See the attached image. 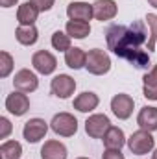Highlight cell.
<instances>
[{
  "label": "cell",
  "mask_w": 157,
  "mask_h": 159,
  "mask_svg": "<svg viewBox=\"0 0 157 159\" xmlns=\"http://www.w3.org/2000/svg\"><path fill=\"white\" fill-rule=\"evenodd\" d=\"M46 131H48V124L43 119H39V117L30 119L24 124V128H22L24 139H26L28 143H32V144H35V143H39L41 139H44Z\"/></svg>",
  "instance_id": "obj_10"
},
{
  "label": "cell",
  "mask_w": 157,
  "mask_h": 159,
  "mask_svg": "<svg viewBox=\"0 0 157 159\" xmlns=\"http://www.w3.org/2000/svg\"><path fill=\"white\" fill-rule=\"evenodd\" d=\"M85 69L94 74V76H104L111 70V57L105 50H100V48H92L87 52V63H85Z\"/></svg>",
  "instance_id": "obj_2"
},
{
  "label": "cell",
  "mask_w": 157,
  "mask_h": 159,
  "mask_svg": "<svg viewBox=\"0 0 157 159\" xmlns=\"http://www.w3.org/2000/svg\"><path fill=\"white\" fill-rule=\"evenodd\" d=\"M11 129H13L11 122L6 119V117H0V139H7L9 133H11Z\"/></svg>",
  "instance_id": "obj_27"
},
{
  "label": "cell",
  "mask_w": 157,
  "mask_h": 159,
  "mask_svg": "<svg viewBox=\"0 0 157 159\" xmlns=\"http://www.w3.org/2000/svg\"><path fill=\"white\" fill-rule=\"evenodd\" d=\"M41 159H67V146L59 141H46L41 148Z\"/></svg>",
  "instance_id": "obj_16"
},
{
  "label": "cell",
  "mask_w": 157,
  "mask_h": 159,
  "mask_svg": "<svg viewBox=\"0 0 157 159\" xmlns=\"http://www.w3.org/2000/svg\"><path fill=\"white\" fill-rule=\"evenodd\" d=\"M50 91L54 96L61 98V100H67L74 94L76 91V80L69 74H57L54 76L52 83H50Z\"/></svg>",
  "instance_id": "obj_5"
},
{
  "label": "cell",
  "mask_w": 157,
  "mask_h": 159,
  "mask_svg": "<svg viewBox=\"0 0 157 159\" xmlns=\"http://www.w3.org/2000/svg\"><path fill=\"white\" fill-rule=\"evenodd\" d=\"M102 141H104V146H105V148H113V150H120V148L128 143L124 131H122L120 128H117V126H111V128L107 129V133L102 137Z\"/></svg>",
  "instance_id": "obj_18"
},
{
  "label": "cell",
  "mask_w": 157,
  "mask_h": 159,
  "mask_svg": "<svg viewBox=\"0 0 157 159\" xmlns=\"http://www.w3.org/2000/svg\"><path fill=\"white\" fill-rule=\"evenodd\" d=\"M13 87L20 93H34L39 87V78L28 69H20L13 78Z\"/></svg>",
  "instance_id": "obj_11"
},
{
  "label": "cell",
  "mask_w": 157,
  "mask_h": 159,
  "mask_svg": "<svg viewBox=\"0 0 157 159\" xmlns=\"http://www.w3.org/2000/svg\"><path fill=\"white\" fill-rule=\"evenodd\" d=\"M128 148L133 156H144L148 152L154 150L155 146V139L152 135V131H146V129H139L135 133H131V137L128 139Z\"/></svg>",
  "instance_id": "obj_3"
},
{
  "label": "cell",
  "mask_w": 157,
  "mask_h": 159,
  "mask_svg": "<svg viewBox=\"0 0 157 159\" xmlns=\"http://www.w3.org/2000/svg\"><path fill=\"white\" fill-rule=\"evenodd\" d=\"M19 0H0V6L2 7H13Z\"/></svg>",
  "instance_id": "obj_30"
},
{
  "label": "cell",
  "mask_w": 157,
  "mask_h": 159,
  "mask_svg": "<svg viewBox=\"0 0 157 159\" xmlns=\"http://www.w3.org/2000/svg\"><path fill=\"white\" fill-rule=\"evenodd\" d=\"M70 35L69 34H65V32H54L52 34V46L56 48V50H59V52H67V50H70L72 46H70Z\"/></svg>",
  "instance_id": "obj_24"
},
{
  "label": "cell",
  "mask_w": 157,
  "mask_h": 159,
  "mask_svg": "<svg viewBox=\"0 0 157 159\" xmlns=\"http://www.w3.org/2000/svg\"><path fill=\"white\" fill-rule=\"evenodd\" d=\"M146 24L150 28V39H148V50H155L157 46V15L148 13L146 15Z\"/></svg>",
  "instance_id": "obj_25"
},
{
  "label": "cell",
  "mask_w": 157,
  "mask_h": 159,
  "mask_svg": "<svg viewBox=\"0 0 157 159\" xmlns=\"http://www.w3.org/2000/svg\"><path fill=\"white\" fill-rule=\"evenodd\" d=\"M32 65H34V69L43 74V76H48V74H52L56 69H57V59H56V56L52 54V52H48V50H37L34 56H32Z\"/></svg>",
  "instance_id": "obj_7"
},
{
  "label": "cell",
  "mask_w": 157,
  "mask_h": 159,
  "mask_svg": "<svg viewBox=\"0 0 157 159\" xmlns=\"http://www.w3.org/2000/svg\"><path fill=\"white\" fill-rule=\"evenodd\" d=\"M67 15H69L70 20H85V22H89L94 17V11H92V6L87 4V2H70L67 6Z\"/></svg>",
  "instance_id": "obj_13"
},
{
  "label": "cell",
  "mask_w": 157,
  "mask_h": 159,
  "mask_svg": "<svg viewBox=\"0 0 157 159\" xmlns=\"http://www.w3.org/2000/svg\"><path fill=\"white\" fill-rule=\"evenodd\" d=\"M142 93L148 100H157V65L150 69V72L144 74L142 78Z\"/></svg>",
  "instance_id": "obj_21"
},
{
  "label": "cell",
  "mask_w": 157,
  "mask_h": 159,
  "mask_svg": "<svg viewBox=\"0 0 157 159\" xmlns=\"http://www.w3.org/2000/svg\"><path fill=\"white\" fill-rule=\"evenodd\" d=\"M13 65H15V61L9 52H6V50L0 52V78H7L13 70Z\"/></svg>",
  "instance_id": "obj_26"
},
{
  "label": "cell",
  "mask_w": 157,
  "mask_h": 159,
  "mask_svg": "<svg viewBox=\"0 0 157 159\" xmlns=\"http://www.w3.org/2000/svg\"><path fill=\"white\" fill-rule=\"evenodd\" d=\"M22 144L19 141H4L0 146V159H20Z\"/></svg>",
  "instance_id": "obj_23"
},
{
  "label": "cell",
  "mask_w": 157,
  "mask_h": 159,
  "mask_svg": "<svg viewBox=\"0 0 157 159\" xmlns=\"http://www.w3.org/2000/svg\"><path fill=\"white\" fill-rule=\"evenodd\" d=\"M109 128H111V122L107 115H102V113H94L85 120V131L91 139H102Z\"/></svg>",
  "instance_id": "obj_6"
},
{
  "label": "cell",
  "mask_w": 157,
  "mask_h": 159,
  "mask_svg": "<svg viewBox=\"0 0 157 159\" xmlns=\"http://www.w3.org/2000/svg\"><path fill=\"white\" fill-rule=\"evenodd\" d=\"M65 63L69 69H74V70H79L85 67L87 63V52H83L78 46H72L70 50L65 52Z\"/></svg>",
  "instance_id": "obj_19"
},
{
  "label": "cell",
  "mask_w": 157,
  "mask_h": 159,
  "mask_svg": "<svg viewBox=\"0 0 157 159\" xmlns=\"http://www.w3.org/2000/svg\"><path fill=\"white\" fill-rule=\"evenodd\" d=\"M98 104H100L98 94L92 93V91H85V93H81V94H78L74 98V104L72 106H74V109L79 111V113H91L92 109L98 107Z\"/></svg>",
  "instance_id": "obj_14"
},
{
  "label": "cell",
  "mask_w": 157,
  "mask_h": 159,
  "mask_svg": "<svg viewBox=\"0 0 157 159\" xmlns=\"http://www.w3.org/2000/svg\"><path fill=\"white\" fill-rule=\"evenodd\" d=\"M50 128L56 135L59 137H72L76 131H78V120L74 115L70 113H57L54 115V119L50 122Z\"/></svg>",
  "instance_id": "obj_4"
},
{
  "label": "cell",
  "mask_w": 157,
  "mask_h": 159,
  "mask_svg": "<svg viewBox=\"0 0 157 159\" xmlns=\"http://www.w3.org/2000/svg\"><path fill=\"white\" fill-rule=\"evenodd\" d=\"M65 28H67V34L74 39H85L91 34V24L85 20H69Z\"/></svg>",
  "instance_id": "obj_22"
},
{
  "label": "cell",
  "mask_w": 157,
  "mask_h": 159,
  "mask_svg": "<svg viewBox=\"0 0 157 159\" xmlns=\"http://www.w3.org/2000/svg\"><path fill=\"white\" fill-rule=\"evenodd\" d=\"M37 9H39V13L43 11H50L52 7H54V4H56V0H30Z\"/></svg>",
  "instance_id": "obj_28"
},
{
  "label": "cell",
  "mask_w": 157,
  "mask_h": 159,
  "mask_svg": "<svg viewBox=\"0 0 157 159\" xmlns=\"http://www.w3.org/2000/svg\"><path fill=\"white\" fill-rule=\"evenodd\" d=\"M148 4H150L152 7H155V9H157V0H148Z\"/></svg>",
  "instance_id": "obj_31"
},
{
  "label": "cell",
  "mask_w": 157,
  "mask_h": 159,
  "mask_svg": "<svg viewBox=\"0 0 157 159\" xmlns=\"http://www.w3.org/2000/svg\"><path fill=\"white\" fill-rule=\"evenodd\" d=\"M102 159H126L120 150H113V148H105V152L102 154Z\"/></svg>",
  "instance_id": "obj_29"
},
{
  "label": "cell",
  "mask_w": 157,
  "mask_h": 159,
  "mask_svg": "<svg viewBox=\"0 0 157 159\" xmlns=\"http://www.w3.org/2000/svg\"><path fill=\"white\" fill-rule=\"evenodd\" d=\"M37 17H39V9H37L30 0L24 2V4H20L19 9H17V20H19V24H22V26H32V24H35Z\"/></svg>",
  "instance_id": "obj_17"
},
{
  "label": "cell",
  "mask_w": 157,
  "mask_h": 159,
  "mask_svg": "<svg viewBox=\"0 0 157 159\" xmlns=\"http://www.w3.org/2000/svg\"><path fill=\"white\" fill-rule=\"evenodd\" d=\"M6 109L15 115V117H22L28 113L30 109V98L26 96V93H20V91H13L11 94H7L6 98Z\"/></svg>",
  "instance_id": "obj_9"
},
{
  "label": "cell",
  "mask_w": 157,
  "mask_h": 159,
  "mask_svg": "<svg viewBox=\"0 0 157 159\" xmlns=\"http://www.w3.org/2000/svg\"><path fill=\"white\" fill-rule=\"evenodd\" d=\"M152 159H157V148L154 150V154H152Z\"/></svg>",
  "instance_id": "obj_32"
},
{
  "label": "cell",
  "mask_w": 157,
  "mask_h": 159,
  "mask_svg": "<svg viewBox=\"0 0 157 159\" xmlns=\"http://www.w3.org/2000/svg\"><path fill=\"white\" fill-rule=\"evenodd\" d=\"M107 48L122 59H126L135 69H148L150 54L141 48L146 41V28L142 20H133L129 26L126 24H111L105 30Z\"/></svg>",
  "instance_id": "obj_1"
},
{
  "label": "cell",
  "mask_w": 157,
  "mask_h": 159,
  "mask_svg": "<svg viewBox=\"0 0 157 159\" xmlns=\"http://www.w3.org/2000/svg\"><path fill=\"white\" fill-rule=\"evenodd\" d=\"M133 107H135V100L126 93H118L111 98V111L120 120L129 119L133 113Z\"/></svg>",
  "instance_id": "obj_8"
},
{
  "label": "cell",
  "mask_w": 157,
  "mask_h": 159,
  "mask_svg": "<svg viewBox=\"0 0 157 159\" xmlns=\"http://www.w3.org/2000/svg\"><path fill=\"white\" fill-rule=\"evenodd\" d=\"M78 159H89V157H78Z\"/></svg>",
  "instance_id": "obj_33"
},
{
  "label": "cell",
  "mask_w": 157,
  "mask_h": 159,
  "mask_svg": "<svg viewBox=\"0 0 157 159\" xmlns=\"http://www.w3.org/2000/svg\"><path fill=\"white\" fill-rule=\"evenodd\" d=\"M137 124L141 129L146 131H155L157 129V107L154 106H144L139 115H137Z\"/></svg>",
  "instance_id": "obj_15"
},
{
  "label": "cell",
  "mask_w": 157,
  "mask_h": 159,
  "mask_svg": "<svg viewBox=\"0 0 157 159\" xmlns=\"http://www.w3.org/2000/svg\"><path fill=\"white\" fill-rule=\"evenodd\" d=\"M92 11H94V19L104 22V20H111L117 17L118 6L115 0H96L92 4Z\"/></svg>",
  "instance_id": "obj_12"
},
{
  "label": "cell",
  "mask_w": 157,
  "mask_h": 159,
  "mask_svg": "<svg viewBox=\"0 0 157 159\" xmlns=\"http://www.w3.org/2000/svg\"><path fill=\"white\" fill-rule=\"evenodd\" d=\"M15 37H17V41H19L20 44L32 46V44H35L37 39H39V32H37V28H35L34 24H32V26H22V24H19L17 30H15Z\"/></svg>",
  "instance_id": "obj_20"
}]
</instances>
